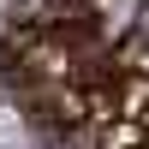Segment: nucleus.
Returning <instances> with one entry per match:
<instances>
[{
    "mask_svg": "<svg viewBox=\"0 0 149 149\" xmlns=\"http://www.w3.org/2000/svg\"><path fill=\"white\" fill-rule=\"evenodd\" d=\"M90 12L102 18V30H107V36L119 42V36H125L131 24H137V12H143V0H90Z\"/></svg>",
    "mask_w": 149,
    "mask_h": 149,
    "instance_id": "20e7f679",
    "label": "nucleus"
},
{
    "mask_svg": "<svg viewBox=\"0 0 149 149\" xmlns=\"http://www.w3.org/2000/svg\"><path fill=\"white\" fill-rule=\"evenodd\" d=\"M113 60H119V72H125V78H143V72H149V6L137 12V24L113 42Z\"/></svg>",
    "mask_w": 149,
    "mask_h": 149,
    "instance_id": "f03ea898",
    "label": "nucleus"
},
{
    "mask_svg": "<svg viewBox=\"0 0 149 149\" xmlns=\"http://www.w3.org/2000/svg\"><path fill=\"white\" fill-rule=\"evenodd\" d=\"M125 149H149V143H143V137H137V143H125Z\"/></svg>",
    "mask_w": 149,
    "mask_h": 149,
    "instance_id": "39448f33",
    "label": "nucleus"
},
{
    "mask_svg": "<svg viewBox=\"0 0 149 149\" xmlns=\"http://www.w3.org/2000/svg\"><path fill=\"white\" fill-rule=\"evenodd\" d=\"M12 102H18L24 125L36 131V137H48V131L60 125H78V119H90V107H84V90L72 78H30L12 90Z\"/></svg>",
    "mask_w": 149,
    "mask_h": 149,
    "instance_id": "f257e3e1",
    "label": "nucleus"
},
{
    "mask_svg": "<svg viewBox=\"0 0 149 149\" xmlns=\"http://www.w3.org/2000/svg\"><path fill=\"white\" fill-rule=\"evenodd\" d=\"M48 149H113V125H102V119H78V125H60L42 137Z\"/></svg>",
    "mask_w": 149,
    "mask_h": 149,
    "instance_id": "7ed1b4c3",
    "label": "nucleus"
}]
</instances>
